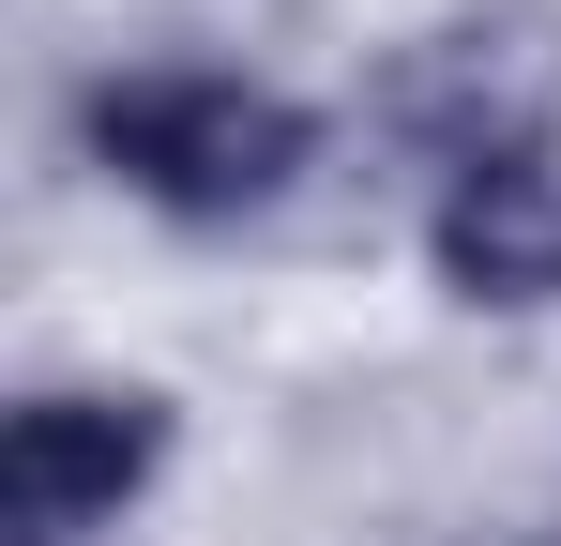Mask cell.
I'll return each mask as SVG.
<instances>
[{"instance_id":"obj_1","label":"cell","mask_w":561,"mask_h":546,"mask_svg":"<svg viewBox=\"0 0 561 546\" xmlns=\"http://www.w3.org/2000/svg\"><path fill=\"white\" fill-rule=\"evenodd\" d=\"M92 152L122 197H152V213H183V228H243V213H274L304 152H319V122L259 77H106L92 91Z\"/></svg>"},{"instance_id":"obj_2","label":"cell","mask_w":561,"mask_h":546,"mask_svg":"<svg viewBox=\"0 0 561 546\" xmlns=\"http://www.w3.org/2000/svg\"><path fill=\"white\" fill-rule=\"evenodd\" d=\"M168 455V410L152 395H31L0 425V546H77L106 532Z\"/></svg>"},{"instance_id":"obj_3","label":"cell","mask_w":561,"mask_h":546,"mask_svg":"<svg viewBox=\"0 0 561 546\" xmlns=\"http://www.w3.org/2000/svg\"><path fill=\"white\" fill-rule=\"evenodd\" d=\"M440 288H470V304H561V168L531 137L470 152L440 182Z\"/></svg>"}]
</instances>
